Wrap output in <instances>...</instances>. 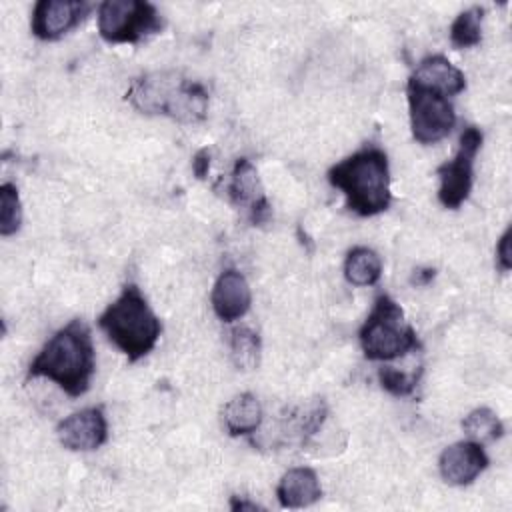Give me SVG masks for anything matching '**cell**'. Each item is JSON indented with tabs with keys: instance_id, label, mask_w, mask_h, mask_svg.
<instances>
[{
	"instance_id": "obj_10",
	"label": "cell",
	"mask_w": 512,
	"mask_h": 512,
	"mask_svg": "<svg viewBox=\"0 0 512 512\" xmlns=\"http://www.w3.org/2000/svg\"><path fill=\"white\" fill-rule=\"evenodd\" d=\"M92 10L82 0H38L32 8L30 30L38 40L54 42L76 28Z\"/></svg>"
},
{
	"instance_id": "obj_15",
	"label": "cell",
	"mask_w": 512,
	"mask_h": 512,
	"mask_svg": "<svg viewBox=\"0 0 512 512\" xmlns=\"http://www.w3.org/2000/svg\"><path fill=\"white\" fill-rule=\"evenodd\" d=\"M276 498L282 508H308L316 504L322 498L318 474L306 466L286 470L278 480Z\"/></svg>"
},
{
	"instance_id": "obj_6",
	"label": "cell",
	"mask_w": 512,
	"mask_h": 512,
	"mask_svg": "<svg viewBox=\"0 0 512 512\" xmlns=\"http://www.w3.org/2000/svg\"><path fill=\"white\" fill-rule=\"evenodd\" d=\"M160 10L144 0H106L98 4V32L110 44H138L164 28Z\"/></svg>"
},
{
	"instance_id": "obj_1",
	"label": "cell",
	"mask_w": 512,
	"mask_h": 512,
	"mask_svg": "<svg viewBox=\"0 0 512 512\" xmlns=\"http://www.w3.org/2000/svg\"><path fill=\"white\" fill-rule=\"evenodd\" d=\"M96 372V350L90 326L74 318L56 330L26 370V380L48 378L68 396L80 398L90 390Z\"/></svg>"
},
{
	"instance_id": "obj_14",
	"label": "cell",
	"mask_w": 512,
	"mask_h": 512,
	"mask_svg": "<svg viewBox=\"0 0 512 512\" xmlns=\"http://www.w3.org/2000/svg\"><path fill=\"white\" fill-rule=\"evenodd\" d=\"M410 80L428 86L444 96H456L466 90V76L460 68H456L446 56L432 54L420 60V64L410 74Z\"/></svg>"
},
{
	"instance_id": "obj_16",
	"label": "cell",
	"mask_w": 512,
	"mask_h": 512,
	"mask_svg": "<svg viewBox=\"0 0 512 512\" xmlns=\"http://www.w3.org/2000/svg\"><path fill=\"white\" fill-rule=\"evenodd\" d=\"M262 404L252 392L230 398L222 408V424L230 436H248L262 426Z\"/></svg>"
},
{
	"instance_id": "obj_3",
	"label": "cell",
	"mask_w": 512,
	"mask_h": 512,
	"mask_svg": "<svg viewBox=\"0 0 512 512\" xmlns=\"http://www.w3.org/2000/svg\"><path fill=\"white\" fill-rule=\"evenodd\" d=\"M326 176L344 194L346 208L362 218L382 214L392 202L388 154L376 144H364L330 166Z\"/></svg>"
},
{
	"instance_id": "obj_27",
	"label": "cell",
	"mask_w": 512,
	"mask_h": 512,
	"mask_svg": "<svg viewBox=\"0 0 512 512\" xmlns=\"http://www.w3.org/2000/svg\"><path fill=\"white\" fill-rule=\"evenodd\" d=\"M230 508H232V510H262L260 504L250 502V500H246V498H240V500H238V496H232Z\"/></svg>"
},
{
	"instance_id": "obj_2",
	"label": "cell",
	"mask_w": 512,
	"mask_h": 512,
	"mask_svg": "<svg viewBox=\"0 0 512 512\" xmlns=\"http://www.w3.org/2000/svg\"><path fill=\"white\" fill-rule=\"evenodd\" d=\"M138 112L168 116L184 124L206 120L210 96L202 82L180 70H156L132 80L124 96Z\"/></svg>"
},
{
	"instance_id": "obj_11",
	"label": "cell",
	"mask_w": 512,
	"mask_h": 512,
	"mask_svg": "<svg viewBox=\"0 0 512 512\" xmlns=\"http://www.w3.org/2000/svg\"><path fill=\"white\" fill-rule=\"evenodd\" d=\"M56 436L60 444L72 452L98 450L108 440L104 410L100 406H90L66 416L58 422Z\"/></svg>"
},
{
	"instance_id": "obj_20",
	"label": "cell",
	"mask_w": 512,
	"mask_h": 512,
	"mask_svg": "<svg viewBox=\"0 0 512 512\" xmlns=\"http://www.w3.org/2000/svg\"><path fill=\"white\" fill-rule=\"evenodd\" d=\"M326 414H328L326 402L322 398H314L304 406L294 408L290 416H286V424L290 428V434L298 436L300 442H306L312 434L318 432Z\"/></svg>"
},
{
	"instance_id": "obj_18",
	"label": "cell",
	"mask_w": 512,
	"mask_h": 512,
	"mask_svg": "<svg viewBox=\"0 0 512 512\" xmlns=\"http://www.w3.org/2000/svg\"><path fill=\"white\" fill-rule=\"evenodd\" d=\"M228 344H230V358L238 370L250 372L258 368L260 352H262V342L258 332H254L248 326H236L230 330Z\"/></svg>"
},
{
	"instance_id": "obj_23",
	"label": "cell",
	"mask_w": 512,
	"mask_h": 512,
	"mask_svg": "<svg viewBox=\"0 0 512 512\" xmlns=\"http://www.w3.org/2000/svg\"><path fill=\"white\" fill-rule=\"evenodd\" d=\"M22 226V202L18 188L12 182L0 186V234L12 236Z\"/></svg>"
},
{
	"instance_id": "obj_8",
	"label": "cell",
	"mask_w": 512,
	"mask_h": 512,
	"mask_svg": "<svg viewBox=\"0 0 512 512\" xmlns=\"http://www.w3.org/2000/svg\"><path fill=\"white\" fill-rule=\"evenodd\" d=\"M482 130L466 126L458 140V150L452 160L442 162L436 168L440 180L438 202L448 210H458L470 196L474 184V162L482 148Z\"/></svg>"
},
{
	"instance_id": "obj_26",
	"label": "cell",
	"mask_w": 512,
	"mask_h": 512,
	"mask_svg": "<svg viewBox=\"0 0 512 512\" xmlns=\"http://www.w3.org/2000/svg\"><path fill=\"white\" fill-rule=\"evenodd\" d=\"M434 276H436V270H434V268H418V270H414V274L410 276V282H412L414 286H426Z\"/></svg>"
},
{
	"instance_id": "obj_13",
	"label": "cell",
	"mask_w": 512,
	"mask_h": 512,
	"mask_svg": "<svg viewBox=\"0 0 512 512\" xmlns=\"http://www.w3.org/2000/svg\"><path fill=\"white\" fill-rule=\"evenodd\" d=\"M210 304L222 322H234L246 316L252 306V290L246 276L236 268L222 270L212 286Z\"/></svg>"
},
{
	"instance_id": "obj_4",
	"label": "cell",
	"mask_w": 512,
	"mask_h": 512,
	"mask_svg": "<svg viewBox=\"0 0 512 512\" xmlns=\"http://www.w3.org/2000/svg\"><path fill=\"white\" fill-rule=\"evenodd\" d=\"M96 322L106 338L124 352L132 364L154 350L162 332L158 316L134 282L124 284L116 300L102 310Z\"/></svg>"
},
{
	"instance_id": "obj_24",
	"label": "cell",
	"mask_w": 512,
	"mask_h": 512,
	"mask_svg": "<svg viewBox=\"0 0 512 512\" xmlns=\"http://www.w3.org/2000/svg\"><path fill=\"white\" fill-rule=\"evenodd\" d=\"M510 238H512V226H508L500 240L496 242V264L500 272H508L512 268V250H510Z\"/></svg>"
},
{
	"instance_id": "obj_7",
	"label": "cell",
	"mask_w": 512,
	"mask_h": 512,
	"mask_svg": "<svg viewBox=\"0 0 512 512\" xmlns=\"http://www.w3.org/2000/svg\"><path fill=\"white\" fill-rule=\"evenodd\" d=\"M406 96L410 130L416 142L424 146L436 144L452 132L456 124V112L448 96L428 86H422L410 78L406 84Z\"/></svg>"
},
{
	"instance_id": "obj_19",
	"label": "cell",
	"mask_w": 512,
	"mask_h": 512,
	"mask_svg": "<svg viewBox=\"0 0 512 512\" xmlns=\"http://www.w3.org/2000/svg\"><path fill=\"white\" fill-rule=\"evenodd\" d=\"M462 430L470 440L484 444V442L500 440L504 436V422L492 408L478 406L464 416Z\"/></svg>"
},
{
	"instance_id": "obj_22",
	"label": "cell",
	"mask_w": 512,
	"mask_h": 512,
	"mask_svg": "<svg viewBox=\"0 0 512 512\" xmlns=\"http://www.w3.org/2000/svg\"><path fill=\"white\" fill-rule=\"evenodd\" d=\"M420 376H422V366L414 368V370H398L394 366H382L378 368V382L382 386V390H386L388 394L392 396H398V398H404V396H410L418 382H420Z\"/></svg>"
},
{
	"instance_id": "obj_9",
	"label": "cell",
	"mask_w": 512,
	"mask_h": 512,
	"mask_svg": "<svg viewBox=\"0 0 512 512\" xmlns=\"http://www.w3.org/2000/svg\"><path fill=\"white\" fill-rule=\"evenodd\" d=\"M226 198L238 210L242 208L254 226L268 224L272 218V206L266 198L264 186L254 164L248 158H238L232 166L230 180L224 186Z\"/></svg>"
},
{
	"instance_id": "obj_5",
	"label": "cell",
	"mask_w": 512,
	"mask_h": 512,
	"mask_svg": "<svg viewBox=\"0 0 512 512\" xmlns=\"http://www.w3.org/2000/svg\"><path fill=\"white\" fill-rule=\"evenodd\" d=\"M358 342L364 358L372 362H390L422 346L402 306L386 292L376 296L372 310L358 330Z\"/></svg>"
},
{
	"instance_id": "obj_21",
	"label": "cell",
	"mask_w": 512,
	"mask_h": 512,
	"mask_svg": "<svg viewBox=\"0 0 512 512\" xmlns=\"http://www.w3.org/2000/svg\"><path fill=\"white\" fill-rule=\"evenodd\" d=\"M482 20L484 8L472 6L460 12L450 24V44L454 48H472L482 40Z\"/></svg>"
},
{
	"instance_id": "obj_17",
	"label": "cell",
	"mask_w": 512,
	"mask_h": 512,
	"mask_svg": "<svg viewBox=\"0 0 512 512\" xmlns=\"http://www.w3.org/2000/svg\"><path fill=\"white\" fill-rule=\"evenodd\" d=\"M382 276V260L368 246H354L344 258V278L352 286H374Z\"/></svg>"
},
{
	"instance_id": "obj_25",
	"label": "cell",
	"mask_w": 512,
	"mask_h": 512,
	"mask_svg": "<svg viewBox=\"0 0 512 512\" xmlns=\"http://www.w3.org/2000/svg\"><path fill=\"white\" fill-rule=\"evenodd\" d=\"M208 168H210V152H208V148H202L192 158V170H194L196 178L204 180L208 174Z\"/></svg>"
},
{
	"instance_id": "obj_12",
	"label": "cell",
	"mask_w": 512,
	"mask_h": 512,
	"mask_svg": "<svg viewBox=\"0 0 512 512\" xmlns=\"http://www.w3.org/2000/svg\"><path fill=\"white\" fill-rule=\"evenodd\" d=\"M490 464L482 444L474 440H460L446 446L438 458V470L450 486H470Z\"/></svg>"
}]
</instances>
